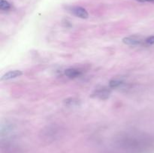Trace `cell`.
Instances as JSON below:
<instances>
[{
    "mask_svg": "<svg viewBox=\"0 0 154 153\" xmlns=\"http://www.w3.org/2000/svg\"><path fill=\"white\" fill-rule=\"evenodd\" d=\"M65 74L69 78H76L81 74V72L78 69L68 68L65 70Z\"/></svg>",
    "mask_w": 154,
    "mask_h": 153,
    "instance_id": "cell-4",
    "label": "cell"
},
{
    "mask_svg": "<svg viewBox=\"0 0 154 153\" xmlns=\"http://www.w3.org/2000/svg\"><path fill=\"white\" fill-rule=\"evenodd\" d=\"M69 10L75 16L82 18V19H87L89 16L88 12L86 10V9L80 6H74V7L69 8Z\"/></svg>",
    "mask_w": 154,
    "mask_h": 153,
    "instance_id": "cell-1",
    "label": "cell"
},
{
    "mask_svg": "<svg viewBox=\"0 0 154 153\" xmlns=\"http://www.w3.org/2000/svg\"><path fill=\"white\" fill-rule=\"evenodd\" d=\"M22 74L23 73L21 70H11V71L5 74L1 77V80H9L18 77V76H21Z\"/></svg>",
    "mask_w": 154,
    "mask_h": 153,
    "instance_id": "cell-2",
    "label": "cell"
},
{
    "mask_svg": "<svg viewBox=\"0 0 154 153\" xmlns=\"http://www.w3.org/2000/svg\"><path fill=\"white\" fill-rule=\"evenodd\" d=\"M11 4L6 0H0V9L2 10H8L11 9Z\"/></svg>",
    "mask_w": 154,
    "mask_h": 153,
    "instance_id": "cell-6",
    "label": "cell"
},
{
    "mask_svg": "<svg viewBox=\"0 0 154 153\" xmlns=\"http://www.w3.org/2000/svg\"><path fill=\"white\" fill-rule=\"evenodd\" d=\"M145 42L147 44H149V45L154 44V35L147 38L145 40Z\"/></svg>",
    "mask_w": 154,
    "mask_h": 153,
    "instance_id": "cell-8",
    "label": "cell"
},
{
    "mask_svg": "<svg viewBox=\"0 0 154 153\" xmlns=\"http://www.w3.org/2000/svg\"><path fill=\"white\" fill-rule=\"evenodd\" d=\"M109 94H110V91L105 88H100V89L96 91V96L100 98L101 99L107 98L109 96Z\"/></svg>",
    "mask_w": 154,
    "mask_h": 153,
    "instance_id": "cell-5",
    "label": "cell"
},
{
    "mask_svg": "<svg viewBox=\"0 0 154 153\" xmlns=\"http://www.w3.org/2000/svg\"><path fill=\"white\" fill-rule=\"evenodd\" d=\"M65 102H66V104H68V105H72V104L75 105L78 101H77V100H75L74 99L71 98L70 100H69V99H67V100H66V101Z\"/></svg>",
    "mask_w": 154,
    "mask_h": 153,
    "instance_id": "cell-9",
    "label": "cell"
},
{
    "mask_svg": "<svg viewBox=\"0 0 154 153\" xmlns=\"http://www.w3.org/2000/svg\"><path fill=\"white\" fill-rule=\"evenodd\" d=\"M123 43L130 46L141 44V40L136 37H127L123 39Z\"/></svg>",
    "mask_w": 154,
    "mask_h": 153,
    "instance_id": "cell-3",
    "label": "cell"
},
{
    "mask_svg": "<svg viewBox=\"0 0 154 153\" xmlns=\"http://www.w3.org/2000/svg\"><path fill=\"white\" fill-rule=\"evenodd\" d=\"M139 2H154V0H136Z\"/></svg>",
    "mask_w": 154,
    "mask_h": 153,
    "instance_id": "cell-10",
    "label": "cell"
},
{
    "mask_svg": "<svg viewBox=\"0 0 154 153\" xmlns=\"http://www.w3.org/2000/svg\"><path fill=\"white\" fill-rule=\"evenodd\" d=\"M122 84V82L120 80H111L109 82V86L111 88H117V87L120 86Z\"/></svg>",
    "mask_w": 154,
    "mask_h": 153,
    "instance_id": "cell-7",
    "label": "cell"
}]
</instances>
